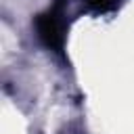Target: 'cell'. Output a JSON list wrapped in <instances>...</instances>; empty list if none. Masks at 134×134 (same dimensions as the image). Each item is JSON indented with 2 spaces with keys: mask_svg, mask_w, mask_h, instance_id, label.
<instances>
[{
  "mask_svg": "<svg viewBox=\"0 0 134 134\" xmlns=\"http://www.w3.org/2000/svg\"><path fill=\"white\" fill-rule=\"evenodd\" d=\"M119 4V0H88V6L94 13H107L111 8H115Z\"/></svg>",
  "mask_w": 134,
  "mask_h": 134,
  "instance_id": "cell-2",
  "label": "cell"
},
{
  "mask_svg": "<svg viewBox=\"0 0 134 134\" xmlns=\"http://www.w3.org/2000/svg\"><path fill=\"white\" fill-rule=\"evenodd\" d=\"M36 29H38L40 40L48 48H52V50H61L63 48V23H61V19H59V15L54 10L38 15Z\"/></svg>",
  "mask_w": 134,
  "mask_h": 134,
  "instance_id": "cell-1",
  "label": "cell"
}]
</instances>
